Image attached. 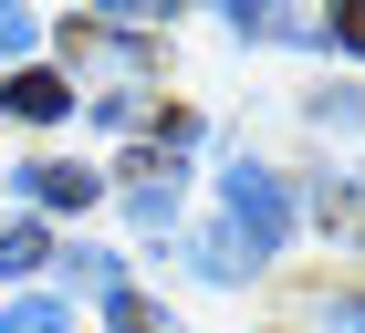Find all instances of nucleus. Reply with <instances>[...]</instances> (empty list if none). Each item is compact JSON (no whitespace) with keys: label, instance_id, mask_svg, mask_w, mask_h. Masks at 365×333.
<instances>
[{"label":"nucleus","instance_id":"obj_8","mask_svg":"<svg viewBox=\"0 0 365 333\" xmlns=\"http://www.w3.org/2000/svg\"><path fill=\"white\" fill-rule=\"evenodd\" d=\"M0 333H63V302H11V312H0Z\"/></svg>","mask_w":365,"mask_h":333},{"label":"nucleus","instance_id":"obj_3","mask_svg":"<svg viewBox=\"0 0 365 333\" xmlns=\"http://www.w3.org/2000/svg\"><path fill=\"white\" fill-rule=\"evenodd\" d=\"M0 105L21 115V125H53V115L73 105V94H63V73H11V83H0Z\"/></svg>","mask_w":365,"mask_h":333},{"label":"nucleus","instance_id":"obj_5","mask_svg":"<svg viewBox=\"0 0 365 333\" xmlns=\"http://www.w3.org/2000/svg\"><path fill=\"white\" fill-rule=\"evenodd\" d=\"M0 271H42V229H31V219L0 229Z\"/></svg>","mask_w":365,"mask_h":333},{"label":"nucleus","instance_id":"obj_10","mask_svg":"<svg viewBox=\"0 0 365 333\" xmlns=\"http://www.w3.org/2000/svg\"><path fill=\"white\" fill-rule=\"evenodd\" d=\"M334 42H344V53H365V11H334Z\"/></svg>","mask_w":365,"mask_h":333},{"label":"nucleus","instance_id":"obj_7","mask_svg":"<svg viewBox=\"0 0 365 333\" xmlns=\"http://www.w3.org/2000/svg\"><path fill=\"white\" fill-rule=\"evenodd\" d=\"M105 323H115V333H168V312H157V302H136V292H115V302H105Z\"/></svg>","mask_w":365,"mask_h":333},{"label":"nucleus","instance_id":"obj_9","mask_svg":"<svg viewBox=\"0 0 365 333\" xmlns=\"http://www.w3.org/2000/svg\"><path fill=\"white\" fill-rule=\"evenodd\" d=\"M11 53H31V11H0V63Z\"/></svg>","mask_w":365,"mask_h":333},{"label":"nucleus","instance_id":"obj_2","mask_svg":"<svg viewBox=\"0 0 365 333\" xmlns=\"http://www.w3.org/2000/svg\"><path fill=\"white\" fill-rule=\"evenodd\" d=\"M125 198H136L146 229H168L178 219V157H136V188H125Z\"/></svg>","mask_w":365,"mask_h":333},{"label":"nucleus","instance_id":"obj_11","mask_svg":"<svg viewBox=\"0 0 365 333\" xmlns=\"http://www.w3.org/2000/svg\"><path fill=\"white\" fill-rule=\"evenodd\" d=\"M355 333H365V312H355Z\"/></svg>","mask_w":365,"mask_h":333},{"label":"nucleus","instance_id":"obj_1","mask_svg":"<svg viewBox=\"0 0 365 333\" xmlns=\"http://www.w3.org/2000/svg\"><path fill=\"white\" fill-rule=\"evenodd\" d=\"M282 229H292V198H282V177L240 157V166H230V240L251 250V260H272V250H282Z\"/></svg>","mask_w":365,"mask_h":333},{"label":"nucleus","instance_id":"obj_4","mask_svg":"<svg viewBox=\"0 0 365 333\" xmlns=\"http://www.w3.org/2000/svg\"><path fill=\"white\" fill-rule=\"evenodd\" d=\"M21 188L42 198V208H84V198H94V177H84V166H63V157H42V166H21Z\"/></svg>","mask_w":365,"mask_h":333},{"label":"nucleus","instance_id":"obj_6","mask_svg":"<svg viewBox=\"0 0 365 333\" xmlns=\"http://www.w3.org/2000/svg\"><path fill=\"white\" fill-rule=\"evenodd\" d=\"M198 271H209V281H240V271H251V250L220 229V240H198Z\"/></svg>","mask_w":365,"mask_h":333}]
</instances>
